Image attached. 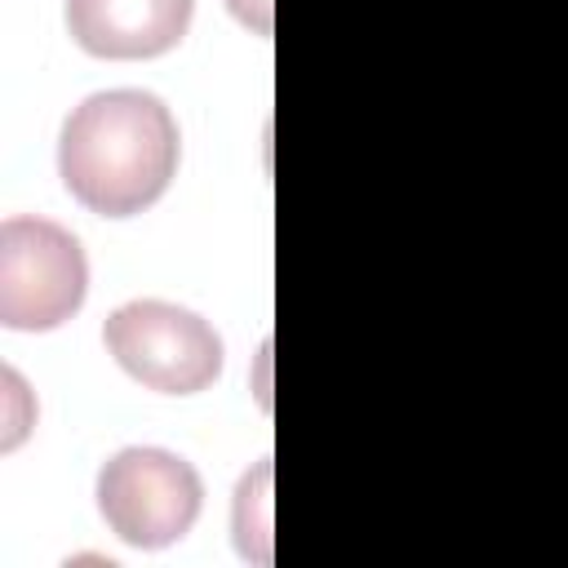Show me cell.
Returning a JSON list of instances; mask_svg holds the SVG:
<instances>
[{"label":"cell","mask_w":568,"mask_h":568,"mask_svg":"<svg viewBox=\"0 0 568 568\" xmlns=\"http://www.w3.org/2000/svg\"><path fill=\"white\" fill-rule=\"evenodd\" d=\"M191 9L195 0H67V31L93 58H160L186 36Z\"/></svg>","instance_id":"5"},{"label":"cell","mask_w":568,"mask_h":568,"mask_svg":"<svg viewBox=\"0 0 568 568\" xmlns=\"http://www.w3.org/2000/svg\"><path fill=\"white\" fill-rule=\"evenodd\" d=\"M178 151L173 111L155 93L106 89L67 115L58 173L84 209L102 217H133L169 191Z\"/></svg>","instance_id":"1"},{"label":"cell","mask_w":568,"mask_h":568,"mask_svg":"<svg viewBox=\"0 0 568 568\" xmlns=\"http://www.w3.org/2000/svg\"><path fill=\"white\" fill-rule=\"evenodd\" d=\"M226 9L235 13V22H244L253 36H271V27H275V4L271 0H226Z\"/></svg>","instance_id":"7"},{"label":"cell","mask_w":568,"mask_h":568,"mask_svg":"<svg viewBox=\"0 0 568 568\" xmlns=\"http://www.w3.org/2000/svg\"><path fill=\"white\" fill-rule=\"evenodd\" d=\"M89 293L80 240L49 217H4L0 226V324L49 333L67 324Z\"/></svg>","instance_id":"2"},{"label":"cell","mask_w":568,"mask_h":568,"mask_svg":"<svg viewBox=\"0 0 568 568\" xmlns=\"http://www.w3.org/2000/svg\"><path fill=\"white\" fill-rule=\"evenodd\" d=\"M204 506L195 466L169 448L133 444L98 470V510L106 528L142 550L173 546L191 532Z\"/></svg>","instance_id":"4"},{"label":"cell","mask_w":568,"mask_h":568,"mask_svg":"<svg viewBox=\"0 0 568 568\" xmlns=\"http://www.w3.org/2000/svg\"><path fill=\"white\" fill-rule=\"evenodd\" d=\"M102 342L133 382L160 395H195L222 373V337L204 315L178 302L138 297L115 306L102 324Z\"/></svg>","instance_id":"3"},{"label":"cell","mask_w":568,"mask_h":568,"mask_svg":"<svg viewBox=\"0 0 568 568\" xmlns=\"http://www.w3.org/2000/svg\"><path fill=\"white\" fill-rule=\"evenodd\" d=\"M235 546L253 564H271V457H262L235 488Z\"/></svg>","instance_id":"6"}]
</instances>
